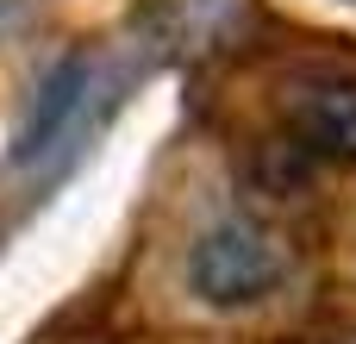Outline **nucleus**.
<instances>
[{
  "label": "nucleus",
  "instance_id": "1",
  "mask_svg": "<svg viewBox=\"0 0 356 344\" xmlns=\"http://www.w3.org/2000/svg\"><path fill=\"white\" fill-rule=\"evenodd\" d=\"M282 276H288L282 244L250 219H225V226L200 232L188 251V288L207 307H250V301L275 295Z\"/></svg>",
  "mask_w": 356,
  "mask_h": 344
},
{
  "label": "nucleus",
  "instance_id": "2",
  "mask_svg": "<svg viewBox=\"0 0 356 344\" xmlns=\"http://www.w3.org/2000/svg\"><path fill=\"white\" fill-rule=\"evenodd\" d=\"M282 107H288V125L307 150L356 163V75H344V69L300 75Z\"/></svg>",
  "mask_w": 356,
  "mask_h": 344
}]
</instances>
